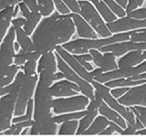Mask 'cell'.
Returning a JSON list of instances; mask_svg holds the SVG:
<instances>
[{
	"mask_svg": "<svg viewBox=\"0 0 146 137\" xmlns=\"http://www.w3.org/2000/svg\"><path fill=\"white\" fill-rule=\"evenodd\" d=\"M75 30L71 13L61 15L54 11L50 16L41 19L31 35L35 51L40 55L54 51L58 45L70 41Z\"/></svg>",
	"mask_w": 146,
	"mask_h": 137,
	"instance_id": "cell-1",
	"label": "cell"
},
{
	"mask_svg": "<svg viewBox=\"0 0 146 137\" xmlns=\"http://www.w3.org/2000/svg\"><path fill=\"white\" fill-rule=\"evenodd\" d=\"M54 82V73L43 70L34 96V123L30 126L29 135H53L57 134V124L54 122L50 109L52 108V95L49 88Z\"/></svg>",
	"mask_w": 146,
	"mask_h": 137,
	"instance_id": "cell-2",
	"label": "cell"
},
{
	"mask_svg": "<svg viewBox=\"0 0 146 137\" xmlns=\"http://www.w3.org/2000/svg\"><path fill=\"white\" fill-rule=\"evenodd\" d=\"M14 40H15V29L11 26L0 44V87L7 86L15 78L20 66L14 64Z\"/></svg>",
	"mask_w": 146,
	"mask_h": 137,
	"instance_id": "cell-3",
	"label": "cell"
},
{
	"mask_svg": "<svg viewBox=\"0 0 146 137\" xmlns=\"http://www.w3.org/2000/svg\"><path fill=\"white\" fill-rule=\"evenodd\" d=\"M131 31L121 32V33H115L108 38L102 39H77L61 45L63 49L71 54H82L87 53L90 49H99L104 46L121 42V41L130 40Z\"/></svg>",
	"mask_w": 146,
	"mask_h": 137,
	"instance_id": "cell-4",
	"label": "cell"
},
{
	"mask_svg": "<svg viewBox=\"0 0 146 137\" xmlns=\"http://www.w3.org/2000/svg\"><path fill=\"white\" fill-rule=\"evenodd\" d=\"M38 78V76L36 74L27 76L23 73V71H19L16 74L14 81L16 82L18 87V94L15 109H14V115L15 116H20L25 113L27 102L34 93Z\"/></svg>",
	"mask_w": 146,
	"mask_h": 137,
	"instance_id": "cell-5",
	"label": "cell"
},
{
	"mask_svg": "<svg viewBox=\"0 0 146 137\" xmlns=\"http://www.w3.org/2000/svg\"><path fill=\"white\" fill-rule=\"evenodd\" d=\"M90 83L93 86L95 90H97L100 93V95L102 96L103 102L106 103L108 106L113 109L114 111H116L118 113H120L121 115L124 118V120L126 121L127 123L135 126L136 118H135V115L133 114V112H131L130 106H123V105H121L118 102V100H116L111 94V92H110V88L105 84L100 83V82L96 81L94 80L91 81Z\"/></svg>",
	"mask_w": 146,
	"mask_h": 137,
	"instance_id": "cell-6",
	"label": "cell"
},
{
	"mask_svg": "<svg viewBox=\"0 0 146 137\" xmlns=\"http://www.w3.org/2000/svg\"><path fill=\"white\" fill-rule=\"evenodd\" d=\"M80 7V15L89 23L90 26L94 29L98 36L102 38H108L112 34L108 29L106 23L100 17L95 7L89 1H78Z\"/></svg>",
	"mask_w": 146,
	"mask_h": 137,
	"instance_id": "cell-7",
	"label": "cell"
},
{
	"mask_svg": "<svg viewBox=\"0 0 146 137\" xmlns=\"http://www.w3.org/2000/svg\"><path fill=\"white\" fill-rule=\"evenodd\" d=\"M55 56H56V61L58 62L57 68L63 74L64 78L68 80L76 83L79 86L82 94L85 95L86 97H88L90 100H92L94 98V88H93V86L91 85L90 82H88L87 80L82 79V78H80L65 61H63L62 58L59 56L57 52L55 53Z\"/></svg>",
	"mask_w": 146,
	"mask_h": 137,
	"instance_id": "cell-8",
	"label": "cell"
},
{
	"mask_svg": "<svg viewBox=\"0 0 146 137\" xmlns=\"http://www.w3.org/2000/svg\"><path fill=\"white\" fill-rule=\"evenodd\" d=\"M13 90L0 99V132H4L11 125L12 113L14 112L18 94V87L13 82Z\"/></svg>",
	"mask_w": 146,
	"mask_h": 137,
	"instance_id": "cell-9",
	"label": "cell"
},
{
	"mask_svg": "<svg viewBox=\"0 0 146 137\" xmlns=\"http://www.w3.org/2000/svg\"><path fill=\"white\" fill-rule=\"evenodd\" d=\"M90 102L85 95H74L67 99H56L52 100L53 112L56 114L72 112L84 110Z\"/></svg>",
	"mask_w": 146,
	"mask_h": 137,
	"instance_id": "cell-10",
	"label": "cell"
},
{
	"mask_svg": "<svg viewBox=\"0 0 146 137\" xmlns=\"http://www.w3.org/2000/svg\"><path fill=\"white\" fill-rule=\"evenodd\" d=\"M146 71V61L141 62L134 67L129 68H118L114 70L108 72H102V74L94 78V80L100 83H105L109 80L120 79V78H131L133 76L139 75L141 73Z\"/></svg>",
	"mask_w": 146,
	"mask_h": 137,
	"instance_id": "cell-11",
	"label": "cell"
},
{
	"mask_svg": "<svg viewBox=\"0 0 146 137\" xmlns=\"http://www.w3.org/2000/svg\"><path fill=\"white\" fill-rule=\"evenodd\" d=\"M118 102L123 106H146V82L132 86L122 96L118 98Z\"/></svg>",
	"mask_w": 146,
	"mask_h": 137,
	"instance_id": "cell-12",
	"label": "cell"
},
{
	"mask_svg": "<svg viewBox=\"0 0 146 137\" xmlns=\"http://www.w3.org/2000/svg\"><path fill=\"white\" fill-rule=\"evenodd\" d=\"M54 50H56V52L62 58L63 61H65L80 78H82V79L87 80L88 82H91L93 80V78L91 77L90 71L87 70L86 68L77 61L75 57L73 56V54L67 51L65 49H63L61 47V45H58Z\"/></svg>",
	"mask_w": 146,
	"mask_h": 137,
	"instance_id": "cell-13",
	"label": "cell"
},
{
	"mask_svg": "<svg viewBox=\"0 0 146 137\" xmlns=\"http://www.w3.org/2000/svg\"><path fill=\"white\" fill-rule=\"evenodd\" d=\"M52 97H68L78 95L80 90L76 83L70 80H60L52 84L49 88Z\"/></svg>",
	"mask_w": 146,
	"mask_h": 137,
	"instance_id": "cell-14",
	"label": "cell"
},
{
	"mask_svg": "<svg viewBox=\"0 0 146 137\" xmlns=\"http://www.w3.org/2000/svg\"><path fill=\"white\" fill-rule=\"evenodd\" d=\"M71 18L75 26V29L77 31V35L80 39H97L98 34L94 31V29L90 26L80 14L71 13Z\"/></svg>",
	"mask_w": 146,
	"mask_h": 137,
	"instance_id": "cell-15",
	"label": "cell"
},
{
	"mask_svg": "<svg viewBox=\"0 0 146 137\" xmlns=\"http://www.w3.org/2000/svg\"><path fill=\"white\" fill-rule=\"evenodd\" d=\"M146 61V50H131L119 59L118 68L134 67Z\"/></svg>",
	"mask_w": 146,
	"mask_h": 137,
	"instance_id": "cell-16",
	"label": "cell"
},
{
	"mask_svg": "<svg viewBox=\"0 0 146 137\" xmlns=\"http://www.w3.org/2000/svg\"><path fill=\"white\" fill-rule=\"evenodd\" d=\"M98 112H100V115L106 117L109 121H111V122H114L115 123H117V124L120 125L122 129H124L126 127L127 122L124 120V118H123L120 113H118L116 111H114L113 109L108 106L103 100L100 104V106L98 108Z\"/></svg>",
	"mask_w": 146,
	"mask_h": 137,
	"instance_id": "cell-17",
	"label": "cell"
},
{
	"mask_svg": "<svg viewBox=\"0 0 146 137\" xmlns=\"http://www.w3.org/2000/svg\"><path fill=\"white\" fill-rule=\"evenodd\" d=\"M57 68L56 56L53 51H48L41 55L38 61V66H36L38 73H40L43 70H49L55 73L57 72Z\"/></svg>",
	"mask_w": 146,
	"mask_h": 137,
	"instance_id": "cell-18",
	"label": "cell"
},
{
	"mask_svg": "<svg viewBox=\"0 0 146 137\" xmlns=\"http://www.w3.org/2000/svg\"><path fill=\"white\" fill-rule=\"evenodd\" d=\"M14 6H9L0 11V44L6 36L13 18Z\"/></svg>",
	"mask_w": 146,
	"mask_h": 137,
	"instance_id": "cell-19",
	"label": "cell"
},
{
	"mask_svg": "<svg viewBox=\"0 0 146 137\" xmlns=\"http://www.w3.org/2000/svg\"><path fill=\"white\" fill-rule=\"evenodd\" d=\"M13 27V26H12ZM15 29V39H17V42L19 44L20 49L24 51H33L34 44L32 42L31 38H29V35L21 27H13Z\"/></svg>",
	"mask_w": 146,
	"mask_h": 137,
	"instance_id": "cell-20",
	"label": "cell"
},
{
	"mask_svg": "<svg viewBox=\"0 0 146 137\" xmlns=\"http://www.w3.org/2000/svg\"><path fill=\"white\" fill-rule=\"evenodd\" d=\"M109 125V120L102 115L96 116L90 125L83 132L82 135H97Z\"/></svg>",
	"mask_w": 146,
	"mask_h": 137,
	"instance_id": "cell-21",
	"label": "cell"
},
{
	"mask_svg": "<svg viewBox=\"0 0 146 137\" xmlns=\"http://www.w3.org/2000/svg\"><path fill=\"white\" fill-rule=\"evenodd\" d=\"M91 4L95 7L96 10L99 12L100 17H102V19L105 21V23L112 22L118 18L117 16L107 7V5L105 4L102 0H95V1Z\"/></svg>",
	"mask_w": 146,
	"mask_h": 137,
	"instance_id": "cell-22",
	"label": "cell"
},
{
	"mask_svg": "<svg viewBox=\"0 0 146 137\" xmlns=\"http://www.w3.org/2000/svg\"><path fill=\"white\" fill-rule=\"evenodd\" d=\"M146 82L145 80H135L131 78H120V79H115L105 82V84L109 88H117V87H132L136 85H140Z\"/></svg>",
	"mask_w": 146,
	"mask_h": 137,
	"instance_id": "cell-23",
	"label": "cell"
},
{
	"mask_svg": "<svg viewBox=\"0 0 146 137\" xmlns=\"http://www.w3.org/2000/svg\"><path fill=\"white\" fill-rule=\"evenodd\" d=\"M40 56L41 55L36 52L35 50H33V51H24V50L20 49L19 51L17 52L15 56H14L13 63L17 66H20L23 65L27 61H29V59H33V61H38Z\"/></svg>",
	"mask_w": 146,
	"mask_h": 137,
	"instance_id": "cell-24",
	"label": "cell"
},
{
	"mask_svg": "<svg viewBox=\"0 0 146 137\" xmlns=\"http://www.w3.org/2000/svg\"><path fill=\"white\" fill-rule=\"evenodd\" d=\"M41 14L38 12H31L30 15L26 18V22L24 26H23V29L27 33V35L31 36L32 33L36 29V27H38V23L41 20Z\"/></svg>",
	"mask_w": 146,
	"mask_h": 137,
	"instance_id": "cell-25",
	"label": "cell"
},
{
	"mask_svg": "<svg viewBox=\"0 0 146 137\" xmlns=\"http://www.w3.org/2000/svg\"><path fill=\"white\" fill-rule=\"evenodd\" d=\"M99 68L102 70V72H108L118 68L116 57L111 52H104Z\"/></svg>",
	"mask_w": 146,
	"mask_h": 137,
	"instance_id": "cell-26",
	"label": "cell"
},
{
	"mask_svg": "<svg viewBox=\"0 0 146 137\" xmlns=\"http://www.w3.org/2000/svg\"><path fill=\"white\" fill-rule=\"evenodd\" d=\"M34 123V120H27L24 122H16L9 126L8 129L5 130L2 132V135H18L21 134V131L26 127H30Z\"/></svg>",
	"mask_w": 146,
	"mask_h": 137,
	"instance_id": "cell-27",
	"label": "cell"
},
{
	"mask_svg": "<svg viewBox=\"0 0 146 137\" xmlns=\"http://www.w3.org/2000/svg\"><path fill=\"white\" fill-rule=\"evenodd\" d=\"M62 123L63 124H61L58 129L59 135H73L76 134L78 125H79L77 120L66 121Z\"/></svg>",
	"mask_w": 146,
	"mask_h": 137,
	"instance_id": "cell-28",
	"label": "cell"
},
{
	"mask_svg": "<svg viewBox=\"0 0 146 137\" xmlns=\"http://www.w3.org/2000/svg\"><path fill=\"white\" fill-rule=\"evenodd\" d=\"M87 113V110L84 111H78L77 112H70L66 114H62V115H58L53 117V120L56 123H62L66 121H70V120H79V119L82 118L85 114Z\"/></svg>",
	"mask_w": 146,
	"mask_h": 137,
	"instance_id": "cell-29",
	"label": "cell"
},
{
	"mask_svg": "<svg viewBox=\"0 0 146 137\" xmlns=\"http://www.w3.org/2000/svg\"><path fill=\"white\" fill-rule=\"evenodd\" d=\"M36 2L38 6V12L42 17H48L54 12L55 7L52 0H36Z\"/></svg>",
	"mask_w": 146,
	"mask_h": 137,
	"instance_id": "cell-30",
	"label": "cell"
},
{
	"mask_svg": "<svg viewBox=\"0 0 146 137\" xmlns=\"http://www.w3.org/2000/svg\"><path fill=\"white\" fill-rule=\"evenodd\" d=\"M102 1L107 5V7L115 14L118 18H121L126 16L125 9L122 8L115 0H102Z\"/></svg>",
	"mask_w": 146,
	"mask_h": 137,
	"instance_id": "cell-31",
	"label": "cell"
},
{
	"mask_svg": "<svg viewBox=\"0 0 146 137\" xmlns=\"http://www.w3.org/2000/svg\"><path fill=\"white\" fill-rule=\"evenodd\" d=\"M130 108L135 117L138 118L144 127H146V106L135 105V106H130Z\"/></svg>",
	"mask_w": 146,
	"mask_h": 137,
	"instance_id": "cell-32",
	"label": "cell"
},
{
	"mask_svg": "<svg viewBox=\"0 0 146 137\" xmlns=\"http://www.w3.org/2000/svg\"><path fill=\"white\" fill-rule=\"evenodd\" d=\"M130 40L135 42H145L146 41V27L131 30Z\"/></svg>",
	"mask_w": 146,
	"mask_h": 137,
	"instance_id": "cell-33",
	"label": "cell"
},
{
	"mask_svg": "<svg viewBox=\"0 0 146 137\" xmlns=\"http://www.w3.org/2000/svg\"><path fill=\"white\" fill-rule=\"evenodd\" d=\"M36 66H38V62L36 61H33V59H29V61H27L22 66V70L23 73L27 76H32L36 74Z\"/></svg>",
	"mask_w": 146,
	"mask_h": 137,
	"instance_id": "cell-34",
	"label": "cell"
},
{
	"mask_svg": "<svg viewBox=\"0 0 146 137\" xmlns=\"http://www.w3.org/2000/svg\"><path fill=\"white\" fill-rule=\"evenodd\" d=\"M126 16L136 18V19H146V7H139L126 14Z\"/></svg>",
	"mask_w": 146,
	"mask_h": 137,
	"instance_id": "cell-35",
	"label": "cell"
},
{
	"mask_svg": "<svg viewBox=\"0 0 146 137\" xmlns=\"http://www.w3.org/2000/svg\"><path fill=\"white\" fill-rule=\"evenodd\" d=\"M143 3H144V0H127V5L125 7L126 14L141 7L143 5Z\"/></svg>",
	"mask_w": 146,
	"mask_h": 137,
	"instance_id": "cell-36",
	"label": "cell"
},
{
	"mask_svg": "<svg viewBox=\"0 0 146 137\" xmlns=\"http://www.w3.org/2000/svg\"><path fill=\"white\" fill-rule=\"evenodd\" d=\"M54 3V7H56L57 11L61 14V15H68V14H70V10L68 9V7L66 6L62 0H52Z\"/></svg>",
	"mask_w": 146,
	"mask_h": 137,
	"instance_id": "cell-37",
	"label": "cell"
},
{
	"mask_svg": "<svg viewBox=\"0 0 146 137\" xmlns=\"http://www.w3.org/2000/svg\"><path fill=\"white\" fill-rule=\"evenodd\" d=\"M64 4L68 7V9L70 10L72 13H76V14H80V7L79 2L77 0H62Z\"/></svg>",
	"mask_w": 146,
	"mask_h": 137,
	"instance_id": "cell-38",
	"label": "cell"
},
{
	"mask_svg": "<svg viewBox=\"0 0 146 137\" xmlns=\"http://www.w3.org/2000/svg\"><path fill=\"white\" fill-rule=\"evenodd\" d=\"M89 53L90 54L91 58H92V61H93V63L99 68L100 62H102V57H103V55L102 54V52H100L98 49H90V50H89Z\"/></svg>",
	"mask_w": 146,
	"mask_h": 137,
	"instance_id": "cell-39",
	"label": "cell"
},
{
	"mask_svg": "<svg viewBox=\"0 0 146 137\" xmlns=\"http://www.w3.org/2000/svg\"><path fill=\"white\" fill-rule=\"evenodd\" d=\"M130 89V87H117V88H114L112 90H110V92L113 96L115 99L120 98L121 96H122L126 91H128Z\"/></svg>",
	"mask_w": 146,
	"mask_h": 137,
	"instance_id": "cell-40",
	"label": "cell"
},
{
	"mask_svg": "<svg viewBox=\"0 0 146 137\" xmlns=\"http://www.w3.org/2000/svg\"><path fill=\"white\" fill-rule=\"evenodd\" d=\"M73 56L75 57V59H77V61H79L88 71H91L93 70V66L90 63V61H85V59H83L79 54H73Z\"/></svg>",
	"mask_w": 146,
	"mask_h": 137,
	"instance_id": "cell-41",
	"label": "cell"
},
{
	"mask_svg": "<svg viewBox=\"0 0 146 137\" xmlns=\"http://www.w3.org/2000/svg\"><path fill=\"white\" fill-rule=\"evenodd\" d=\"M24 4L27 7L31 12H38V6L36 0H22Z\"/></svg>",
	"mask_w": 146,
	"mask_h": 137,
	"instance_id": "cell-42",
	"label": "cell"
},
{
	"mask_svg": "<svg viewBox=\"0 0 146 137\" xmlns=\"http://www.w3.org/2000/svg\"><path fill=\"white\" fill-rule=\"evenodd\" d=\"M136 132H137V129L135 128L134 125H131V124H129V123H127L126 127L121 132V135H135Z\"/></svg>",
	"mask_w": 146,
	"mask_h": 137,
	"instance_id": "cell-43",
	"label": "cell"
},
{
	"mask_svg": "<svg viewBox=\"0 0 146 137\" xmlns=\"http://www.w3.org/2000/svg\"><path fill=\"white\" fill-rule=\"evenodd\" d=\"M17 5H18V7H19L20 14L22 15V17H24V18H27V17L30 15L31 11L29 10V8H27V7L24 4V2H23V1L22 2H19Z\"/></svg>",
	"mask_w": 146,
	"mask_h": 137,
	"instance_id": "cell-44",
	"label": "cell"
},
{
	"mask_svg": "<svg viewBox=\"0 0 146 137\" xmlns=\"http://www.w3.org/2000/svg\"><path fill=\"white\" fill-rule=\"evenodd\" d=\"M26 22V18L24 17H17L15 18H12L11 20V24L13 27H23V26H24Z\"/></svg>",
	"mask_w": 146,
	"mask_h": 137,
	"instance_id": "cell-45",
	"label": "cell"
},
{
	"mask_svg": "<svg viewBox=\"0 0 146 137\" xmlns=\"http://www.w3.org/2000/svg\"><path fill=\"white\" fill-rule=\"evenodd\" d=\"M114 132H115V131L113 130V128L111 126L108 125L103 131H102V132H100L99 135H104V136H106V135H112L114 134Z\"/></svg>",
	"mask_w": 146,
	"mask_h": 137,
	"instance_id": "cell-46",
	"label": "cell"
},
{
	"mask_svg": "<svg viewBox=\"0 0 146 137\" xmlns=\"http://www.w3.org/2000/svg\"><path fill=\"white\" fill-rule=\"evenodd\" d=\"M109 125L110 126H111L112 128H113V130L115 131V132H117L118 134H121V132L123 131V129L120 126V125H118L117 123H115L114 122H111V121H109Z\"/></svg>",
	"mask_w": 146,
	"mask_h": 137,
	"instance_id": "cell-47",
	"label": "cell"
},
{
	"mask_svg": "<svg viewBox=\"0 0 146 137\" xmlns=\"http://www.w3.org/2000/svg\"><path fill=\"white\" fill-rule=\"evenodd\" d=\"M131 79L132 80H146V71L141 73V74H139V75H136V76L131 77Z\"/></svg>",
	"mask_w": 146,
	"mask_h": 137,
	"instance_id": "cell-48",
	"label": "cell"
},
{
	"mask_svg": "<svg viewBox=\"0 0 146 137\" xmlns=\"http://www.w3.org/2000/svg\"><path fill=\"white\" fill-rule=\"evenodd\" d=\"M64 79V76L62 73L59 71V72H55L54 73V81L56 80H61Z\"/></svg>",
	"mask_w": 146,
	"mask_h": 137,
	"instance_id": "cell-49",
	"label": "cell"
},
{
	"mask_svg": "<svg viewBox=\"0 0 146 137\" xmlns=\"http://www.w3.org/2000/svg\"><path fill=\"white\" fill-rule=\"evenodd\" d=\"M115 1L120 5V6L122 7V8H124L126 7V5H127V0H115Z\"/></svg>",
	"mask_w": 146,
	"mask_h": 137,
	"instance_id": "cell-50",
	"label": "cell"
},
{
	"mask_svg": "<svg viewBox=\"0 0 146 137\" xmlns=\"http://www.w3.org/2000/svg\"><path fill=\"white\" fill-rule=\"evenodd\" d=\"M135 135H146V127L143 128V129H141V130L137 131Z\"/></svg>",
	"mask_w": 146,
	"mask_h": 137,
	"instance_id": "cell-51",
	"label": "cell"
},
{
	"mask_svg": "<svg viewBox=\"0 0 146 137\" xmlns=\"http://www.w3.org/2000/svg\"><path fill=\"white\" fill-rule=\"evenodd\" d=\"M14 49H15V52H18L20 49L19 44H18L17 42H15V41H14Z\"/></svg>",
	"mask_w": 146,
	"mask_h": 137,
	"instance_id": "cell-52",
	"label": "cell"
},
{
	"mask_svg": "<svg viewBox=\"0 0 146 137\" xmlns=\"http://www.w3.org/2000/svg\"><path fill=\"white\" fill-rule=\"evenodd\" d=\"M145 7H146V2H145Z\"/></svg>",
	"mask_w": 146,
	"mask_h": 137,
	"instance_id": "cell-53",
	"label": "cell"
}]
</instances>
